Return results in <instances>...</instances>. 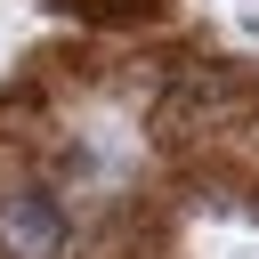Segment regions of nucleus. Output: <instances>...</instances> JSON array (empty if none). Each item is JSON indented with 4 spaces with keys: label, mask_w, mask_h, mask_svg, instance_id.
<instances>
[{
    "label": "nucleus",
    "mask_w": 259,
    "mask_h": 259,
    "mask_svg": "<svg viewBox=\"0 0 259 259\" xmlns=\"http://www.w3.org/2000/svg\"><path fill=\"white\" fill-rule=\"evenodd\" d=\"M65 243H73V227H65L57 194H40V186L0 194V259H65Z\"/></svg>",
    "instance_id": "f257e3e1"
}]
</instances>
